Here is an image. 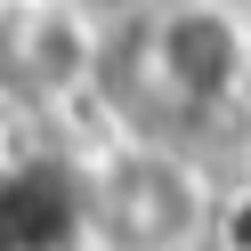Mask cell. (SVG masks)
<instances>
[{
  "label": "cell",
  "instance_id": "cell-1",
  "mask_svg": "<svg viewBox=\"0 0 251 251\" xmlns=\"http://www.w3.org/2000/svg\"><path fill=\"white\" fill-rule=\"evenodd\" d=\"M243 57H251L243 25L219 0H154L114 33V49L98 57V81L138 138H178L235 98Z\"/></svg>",
  "mask_w": 251,
  "mask_h": 251
},
{
  "label": "cell",
  "instance_id": "cell-4",
  "mask_svg": "<svg viewBox=\"0 0 251 251\" xmlns=\"http://www.w3.org/2000/svg\"><path fill=\"white\" fill-rule=\"evenodd\" d=\"M227 243H235V251H251V195L227 211Z\"/></svg>",
  "mask_w": 251,
  "mask_h": 251
},
{
  "label": "cell",
  "instance_id": "cell-5",
  "mask_svg": "<svg viewBox=\"0 0 251 251\" xmlns=\"http://www.w3.org/2000/svg\"><path fill=\"white\" fill-rule=\"evenodd\" d=\"M81 8H130V17H138V8H146V0H81Z\"/></svg>",
  "mask_w": 251,
  "mask_h": 251
},
{
  "label": "cell",
  "instance_id": "cell-2",
  "mask_svg": "<svg viewBox=\"0 0 251 251\" xmlns=\"http://www.w3.org/2000/svg\"><path fill=\"white\" fill-rule=\"evenodd\" d=\"M89 227L114 251H178L195 227V178L162 146L122 154L105 178H89Z\"/></svg>",
  "mask_w": 251,
  "mask_h": 251
},
{
  "label": "cell",
  "instance_id": "cell-3",
  "mask_svg": "<svg viewBox=\"0 0 251 251\" xmlns=\"http://www.w3.org/2000/svg\"><path fill=\"white\" fill-rule=\"evenodd\" d=\"M89 235V178L57 154L0 162V251H73Z\"/></svg>",
  "mask_w": 251,
  "mask_h": 251
}]
</instances>
